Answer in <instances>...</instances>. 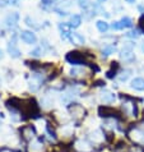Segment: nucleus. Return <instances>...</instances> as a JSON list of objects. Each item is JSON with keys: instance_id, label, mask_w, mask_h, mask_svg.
I'll list each match as a JSON object with an SVG mask.
<instances>
[{"instance_id": "1", "label": "nucleus", "mask_w": 144, "mask_h": 152, "mask_svg": "<svg viewBox=\"0 0 144 152\" xmlns=\"http://www.w3.org/2000/svg\"><path fill=\"white\" fill-rule=\"evenodd\" d=\"M66 61L70 63L73 65H83V64H87L86 63V55H83V53L80 51H70L66 54Z\"/></svg>"}, {"instance_id": "2", "label": "nucleus", "mask_w": 144, "mask_h": 152, "mask_svg": "<svg viewBox=\"0 0 144 152\" xmlns=\"http://www.w3.org/2000/svg\"><path fill=\"white\" fill-rule=\"evenodd\" d=\"M112 29H116V31H119V29H124V28H130L133 27V20H131V18H129V17H124V18H121L120 20H117V22H113L111 24Z\"/></svg>"}, {"instance_id": "3", "label": "nucleus", "mask_w": 144, "mask_h": 152, "mask_svg": "<svg viewBox=\"0 0 144 152\" xmlns=\"http://www.w3.org/2000/svg\"><path fill=\"white\" fill-rule=\"evenodd\" d=\"M20 39L28 45H33V44H36V41H37V37L32 31H22Z\"/></svg>"}, {"instance_id": "4", "label": "nucleus", "mask_w": 144, "mask_h": 152, "mask_svg": "<svg viewBox=\"0 0 144 152\" xmlns=\"http://www.w3.org/2000/svg\"><path fill=\"white\" fill-rule=\"evenodd\" d=\"M98 114H100V116H103V118L116 116V111L112 107H108V106H100Z\"/></svg>"}, {"instance_id": "5", "label": "nucleus", "mask_w": 144, "mask_h": 152, "mask_svg": "<svg viewBox=\"0 0 144 152\" xmlns=\"http://www.w3.org/2000/svg\"><path fill=\"white\" fill-rule=\"evenodd\" d=\"M18 20H19V14L18 13H10L7 17L5 23H7L8 27H15L17 23H18Z\"/></svg>"}, {"instance_id": "6", "label": "nucleus", "mask_w": 144, "mask_h": 152, "mask_svg": "<svg viewBox=\"0 0 144 152\" xmlns=\"http://www.w3.org/2000/svg\"><path fill=\"white\" fill-rule=\"evenodd\" d=\"M8 51H9V54L13 58H19L20 56V51H19V49L17 48L15 41H10L9 42V45H8Z\"/></svg>"}, {"instance_id": "7", "label": "nucleus", "mask_w": 144, "mask_h": 152, "mask_svg": "<svg viewBox=\"0 0 144 152\" xmlns=\"http://www.w3.org/2000/svg\"><path fill=\"white\" fill-rule=\"evenodd\" d=\"M69 39L75 45H83L84 44V37L80 35V33H78V32H71Z\"/></svg>"}, {"instance_id": "8", "label": "nucleus", "mask_w": 144, "mask_h": 152, "mask_svg": "<svg viewBox=\"0 0 144 152\" xmlns=\"http://www.w3.org/2000/svg\"><path fill=\"white\" fill-rule=\"evenodd\" d=\"M59 28L61 31V37L63 39H69L70 37V24H66V23H60L59 24Z\"/></svg>"}, {"instance_id": "9", "label": "nucleus", "mask_w": 144, "mask_h": 152, "mask_svg": "<svg viewBox=\"0 0 144 152\" xmlns=\"http://www.w3.org/2000/svg\"><path fill=\"white\" fill-rule=\"evenodd\" d=\"M131 87L137 91H144V79L143 78H134L131 81Z\"/></svg>"}, {"instance_id": "10", "label": "nucleus", "mask_w": 144, "mask_h": 152, "mask_svg": "<svg viewBox=\"0 0 144 152\" xmlns=\"http://www.w3.org/2000/svg\"><path fill=\"white\" fill-rule=\"evenodd\" d=\"M80 23H82V18H80V15L78 14H74V15H71V18H70V27H73V28H77L80 26Z\"/></svg>"}, {"instance_id": "11", "label": "nucleus", "mask_w": 144, "mask_h": 152, "mask_svg": "<svg viewBox=\"0 0 144 152\" xmlns=\"http://www.w3.org/2000/svg\"><path fill=\"white\" fill-rule=\"evenodd\" d=\"M102 100L105 102H113V101H115V95L110 91H105L102 94Z\"/></svg>"}, {"instance_id": "12", "label": "nucleus", "mask_w": 144, "mask_h": 152, "mask_svg": "<svg viewBox=\"0 0 144 152\" xmlns=\"http://www.w3.org/2000/svg\"><path fill=\"white\" fill-rule=\"evenodd\" d=\"M111 70H108L107 73H106V75H107V78H113V77H116V70H117V68H119V64L116 61H113V63H111Z\"/></svg>"}, {"instance_id": "13", "label": "nucleus", "mask_w": 144, "mask_h": 152, "mask_svg": "<svg viewBox=\"0 0 144 152\" xmlns=\"http://www.w3.org/2000/svg\"><path fill=\"white\" fill-rule=\"evenodd\" d=\"M96 24H97V28H98V31L102 32V33H105L108 29V23H106L105 20H98Z\"/></svg>"}, {"instance_id": "14", "label": "nucleus", "mask_w": 144, "mask_h": 152, "mask_svg": "<svg viewBox=\"0 0 144 152\" xmlns=\"http://www.w3.org/2000/svg\"><path fill=\"white\" fill-rule=\"evenodd\" d=\"M115 51H116L115 46H106V48H103V50H102V56H108Z\"/></svg>"}, {"instance_id": "15", "label": "nucleus", "mask_w": 144, "mask_h": 152, "mask_svg": "<svg viewBox=\"0 0 144 152\" xmlns=\"http://www.w3.org/2000/svg\"><path fill=\"white\" fill-rule=\"evenodd\" d=\"M121 58L124 59V60H133L134 55L131 54V50H122V53H121Z\"/></svg>"}, {"instance_id": "16", "label": "nucleus", "mask_w": 144, "mask_h": 152, "mask_svg": "<svg viewBox=\"0 0 144 152\" xmlns=\"http://www.w3.org/2000/svg\"><path fill=\"white\" fill-rule=\"evenodd\" d=\"M78 4L82 9H88L91 7V1L89 0H78Z\"/></svg>"}, {"instance_id": "17", "label": "nucleus", "mask_w": 144, "mask_h": 152, "mask_svg": "<svg viewBox=\"0 0 144 152\" xmlns=\"http://www.w3.org/2000/svg\"><path fill=\"white\" fill-rule=\"evenodd\" d=\"M139 28H140V31L144 33V14H142L140 18H139Z\"/></svg>"}, {"instance_id": "18", "label": "nucleus", "mask_w": 144, "mask_h": 152, "mask_svg": "<svg viewBox=\"0 0 144 152\" xmlns=\"http://www.w3.org/2000/svg\"><path fill=\"white\" fill-rule=\"evenodd\" d=\"M41 1H42V4H45V5H51L55 0H41Z\"/></svg>"}, {"instance_id": "19", "label": "nucleus", "mask_w": 144, "mask_h": 152, "mask_svg": "<svg viewBox=\"0 0 144 152\" xmlns=\"http://www.w3.org/2000/svg\"><path fill=\"white\" fill-rule=\"evenodd\" d=\"M40 53H41V49H36L35 51H32V53H31V55H33V56H39V55H40Z\"/></svg>"}, {"instance_id": "20", "label": "nucleus", "mask_w": 144, "mask_h": 152, "mask_svg": "<svg viewBox=\"0 0 144 152\" xmlns=\"http://www.w3.org/2000/svg\"><path fill=\"white\" fill-rule=\"evenodd\" d=\"M128 36H131V37H137V36H138V32H137V31H131V32H129V33H128Z\"/></svg>"}, {"instance_id": "21", "label": "nucleus", "mask_w": 144, "mask_h": 152, "mask_svg": "<svg viewBox=\"0 0 144 152\" xmlns=\"http://www.w3.org/2000/svg\"><path fill=\"white\" fill-rule=\"evenodd\" d=\"M7 4H8L7 0H0V7H5Z\"/></svg>"}, {"instance_id": "22", "label": "nucleus", "mask_w": 144, "mask_h": 152, "mask_svg": "<svg viewBox=\"0 0 144 152\" xmlns=\"http://www.w3.org/2000/svg\"><path fill=\"white\" fill-rule=\"evenodd\" d=\"M95 86H105V82L103 81H97Z\"/></svg>"}, {"instance_id": "23", "label": "nucleus", "mask_w": 144, "mask_h": 152, "mask_svg": "<svg viewBox=\"0 0 144 152\" xmlns=\"http://www.w3.org/2000/svg\"><path fill=\"white\" fill-rule=\"evenodd\" d=\"M8 4H12V5H17V0H7Z\"/></svg>"}, {"instance_id": "24", "label": "nucleus", "mask_w": 144, "mask_h": 152, "mask_svg": "<svg viewBox=\"0 0 144 152\" xmlns=\"http://www.w3.org/2000/svg\"><path fill=\"white\" fill-rule=\"evenodd\" d=\"M126 1H128V3H130V4H133V3L135 1V0H126Z\"/></svg>"}, {"instance_id": "25", "label": "nucleus", "mask_w": 144, "mask_h": 152, "mask_svg": "<svg viewBox=\"0 0 144 152\" xmlns=\"http://www.w3.org/2000/svg\"><path fill=\"white\" fill-rule=\"evenodd\" d=\"M98 1H101V3H103V1H106V0H98Z\"/></svg>"}, {"instance_id": "26", "label": "nucleus", "mask_w": 144, "mask_h": 152, "mask_svg": "<svg viewBox=\"0 0 144 152\" xmlns=\"http://www.w3.org/2000/svg\"><path fill=\"white\" fill-rule=\"evenodd\" d=\"M143 152H144V151H143Z\"/></svg>"}]
</instances>
